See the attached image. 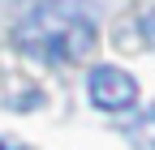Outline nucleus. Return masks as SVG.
<instances>
[{"instance_id":"obj_1","label":"nucleus","mask_w":155,"mask_h":150,"mask_svg":"<svg viewBox=\"0 0 155 150\" xmlns=\"http://www.w3.org/2000/svg\"><path fill=\"white\" fill-rule=\"evenodd\" d=\"M17 47L43 64H78L99 43L95 17L82 0H39L13 30Z\"/></svg>"},{"instance_id":"obj_2","label":"nucleus","mask_w":155,"mask_h":150,"mask_svg":"<svg viewBox=\"0 0 155 150\" xmlns=\"http://www.w3.org/2000/svg\"><path fill=\"white\" fill-rule=\"evenodd\" d=\"M86 95L99 111H129L138 103V82L116 64H95L86 77Z\"/></svg>"},{"instance_id":"obj_3","label":"nucleus","mask_w":155,"mask_h":150,"mask_svg":"<svg viewBox=\"0 0 155 150\" xmlns=\"http://www.w3.org/2000/svg\"><path fill=\"white\" fill-rule=\"evenodd\" d=\"M125 137H129L134 146H151V150H155V107L147 111L138 124H129V129H125Z\"/></svg>"},{"instance_id":"obj_4","label":"nucleus","mask_w":155,"mask_h":150,"mask_svg":"<svg viewBox=\"0 0 155 150\" xmlns=\"http://www.w3.org/2000/svg\"><path fill=\"white\" fill-rule=\"evenodd\" d=\"M0 150H22V146H17L13 137H0Z\"/></svg>"}]
</instances>
